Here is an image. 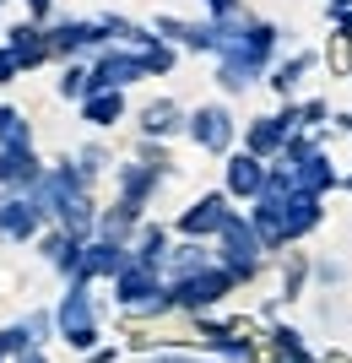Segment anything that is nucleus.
Instances as JSON below:
<instances>
[{"instance_id":"obj_1","label":"nucleus","mask_w":352,"mask_h":363,"mask_svg":"<svg viewBox=\"0 0 352 363\" xmlns=\"http://www.w3.org/2000/svg\"><path fill=\"white\" fill-rule=\"evenodd\" d=\"M217 250H222V272L239 282V277H255V266H261V239H255V228H249V217L228 212V223L217 228Z\"/></svg>"},{"instance_id":"obj_2","label":"nucleus","mask_w":352,"mask_h":363,"mask_svg":"<svg viewBox=\"0 0 352 363\" xmlns=\"http://www.w3.org/2000/svg\"><path fill=\"white\" fill-rule=\"evenodd\" d=\"M233 293V277L222 272V266H200V272L179 277L169 288V303L174 309H190V315H200V309H212V303H222Z\"/></svg>"},{"instance_id":"obj_3","label":"nucleus","mask_w":352,"mask_h":363,"mask_svg":"<svg viewBox=\"0 0 352 363\" xmlns=\"http://www.w3.org/2000/svg\"><path fill=\"white\" fill-rule=\"evenodd\" d=\"M55 325H60L65 347L76 352H92V342H98V320H92V298L81 282H71V293L60 298V309H55Z\"/></svg>"},{"instance_id":"obj_4","label":"nucleus","mask_w":352,"mask_h":363,"mask_svg":"<svg viewBox=\"0 0 352 363\" xmlns=\"http://www.w3.org/2000/svg\"><path fill=\"white\" fill-rule=\"evenodd\" d=\"M147 76V65H141V55H125V49H108L103 60L87 71V92H125L130 82H141Z\"/></svg>"},{"instance_id":"obj_5","label":"nucleus","mask_w":352,"mask_h":363,"mask_svg":"<svg viewBox=\"0 0 352 363\" xmlns=\"http://www.w3.org/2000/svg\"><path fill=\"white\" fill-rule=\"evenodd\" d=\"M276 174H282V168H276ZM288 184H293V196H314V201H320L325 190L336 184V168H331V157H325L320 147H309L304 157L288 168Z\"/></svg>"},{"instance_id":"obj_6","label":"nucleus","mask_w":352,"mask_h":363,"mask_svg":"<svg viewBox=\"0 0 352 363\" xmlns=\"http://www.w3.org/2000/svg\"><path fill=\"white\" fill-rule=\"evenodd\" d=\"M190 141H195V147H206V152H228V147H233V114H228L222 104L195 108V114H190Z\"/></svg>"},{"instance_id":"obj_7","label":"nucleus","mask_w":352,"mask_h":363,"mask_svg":"<svg viewBox=\"0 0 352 363\" xmlns=\"http://www.w3.org/2000/svg\"><path fill=\"white\" fill-rule=\"evenodd\" d=\"M6 55H11V65H16V76L22 71H33V65H44L49 60V38H44V28L38 22H16L11 33H6Z\"/></svg>"},{"instance_id":"obj_8","label":"nucleus","mask_w":352,"mask_h":363,"mask_svg":"<svg viewBox=\"0 0 352 363\" xmlns=\"http://www.w3.org/2000/svg\"><path fill=\"white\" fill-rule=\"evenodd\" d=\"M125 250L120 244H103V239H81V255H76V277H71V282H81V288H87L92 277H114L125 266Z\"/></svg>"},{"instance_id":"obj_9","label":"nucleus","mask_w":352,"mask_h":363,"mask_svg":"<svg viewBox=\"0 0 352 363\" xmlns=\"http://www.w3.org/2000/svg\"><path fill=\"white\" fill-rule=\"evenodd\" d=\"M228 196H200L195 206H184V217H179V233L184 239H212L217 228L228 223Z\"/></svg>"},{"instance_id":"obj_10","label":"nucleus","mask_w":352,"mask_h":363,"mask_svg":"<svg viewBox=\"0 0 352 363\" xmlns=\"http://www.w3.org/2000/svg\"><path fill=\"white\" fill-rule=\"evenodd\" d=\"M261 212H266V206H261ZM271 217H276L282 244H288V239H304L309 228H320V201H314V196H288Z\"/></svg>"},{"instance_id":"obj_11","label":"nucleus","mask_w":352,"mask_h":363,"mask_svg":"<svg viewBox=\"0 0 352 363\" xmlns=\"http://www.w3.org/2000/svg\"><path fill=\"white\" fill-rule=\"evenodd\" d=\"M157 293H163L157 272H147V266H136V260H125L120 272H114V298H120L125 309H141V303L157 298Z\"/></svg>"},{"instance_id":"obj_12","label":"nucleus","mask_w":352,"mask_h":363,"mask_svg":"<svg viewBox=\"0 0 352 363\" xmlns=\"http://www.w3.org/2000/svg\"><path fill=\"white\" fill-rule=\"evenodd\" d=\"M261 184H266V163H261V157H249V152H233V157H228V190H222V196L255 201V196H261Z\"/></svg>"},{"instance_id":"obj_13","label":"nucleus","mask_w":352,"mask_h":363,"mask_svg":"<svg viewBox=\"0 0 352 363\" xmlns=\"http://www.w3.org/2000/svg\"><path fill=\"white\" fill-rule=\"evenodd\" d=\"M38 223H44V217L33 212V201H22V196H0V233H6V239H33V233H38Z\"/></svg>"},{"instance_id":"obj_14","label":"nucleus","mask_w":352,"mask_h":363,"mask_svg":"<svg viewBox=\"0 0 352 363\" xmlns=\"http://www.w3.org/2000/svg\"><path fill=\"white\" fill-rule=\"evenodd\" d=\"M44 179V168H38V157L33 152H0V184H16V196L28 201L33 184Z\"/></svg>"},{"instance_id":"obj_15","label":"nucleus","mask_w":352,"mask_h":363,"mask_svg":"<svg viewBox=\"0 0 352 363\" xmlns=\"http://www.w3.org/2000/svg\"><path fill=\"white\" fill-rule=\"evenodd\" d=\"M49 55H76L87 44H103V28L98 22H60V28H49Z\"/></svg>"},{"instance_id":"obj_16","label":"nucleus","mask_w":352,"mask_h":363,"mask_svg":"<svg viewBox=\"0 0 352 363\" xmlns=\"http://www.w3.org/2000/svg\"><path fill=\"white\" fill-rule=\"evenodd\" d=\"M55 223H60L71 239H87V228H92V201H87V190H71V196L55 206Z\"/></svg>"},{"instance_id":"obj_17","label":"nucleus","mask_w":352,"mask_h":363,"mask_svg":"<svg viewBox=\"0 0 352 363\" xmlns=\"http://www.w3.org/2000/svg\"><path fill=\"white\" fill-rule=\"evenodd\" d=\"M125 255L136 260V266H147V272H163V255H169V233H163V228H141L136 250H125Z\"/></svg>"},{"instance_id":"obj_18","label":"nucleus","mask_w":352,"mask_h":363,"mask_svg":"<svg viewBox=\"0 0 352 363\" xmlns=\"http://www.w3.org/2000/svg\"><path fill=\"white\" fill-rule=\"evenodd\" d=\"M0 152H33V130L11 104H0Z\"/></svg>"},{"instance_id":"obj_19","label":"nucleus","mask_w":352,"mask_h":363,"mask_svg":"<svg viewBox=\"0 0 352 363\" xmlns=\"http://www.w3.org/2000/svg\"><path fill=\"white\" fill-rule=\"evenodd\" d=\"M81 114H87L92 125L125 120V92H87V98H81Z\"/></svg>"},{"instance_id":"obj_20","label":"nucleus","mask_w":352,"mask_h":363,"mask_svg":"<svg viewBox=\"0 0 352 363\" xmlns=\"http://www.w3.org/2000/svg\"><path fill=\"white\" fill-rule=\"evenodd\" d=\"M130 228H136V206H125V201H120L114 212H103V217H98V239H103V244H120V250H125Z\"/></svg>"},{"instance_id":"obj_21","label":"nucleus","mask_w":352,"mask_h":363,"mask_svg":"<svg viewBox=\"0 0 352 363\" xmlns=\"http://www.w3.org/2000/svg\"><path fill=\"white\" fill-rule=\"evenodd\" d=\"M163 179V163H141V168H125V206H136L141 212V201H147V190Z\"/></svg>"},{"instance_id":"obj_22","label":"nucleus","mask_w":352,"mask_h":363,"mask_svg":"<svg viewBox=\"0 0 352 363\" xmlns=\"http://www.w3.org/2000/svg\"><path fill=\"white\" fill-rule=\"evenodd\" d=\"M44 255H49V266H55V272L76 277V255H81V239H71V233H55V239L44 244Z\"/></svg>"},{"instance_id":"obj_23","label":"nucleus","mask_w":352,"mask_h":363,"mask_svg":"<svg viewBox=\"0 0 352 363\" xmlns=\"http://www.w3.org/2000/svg\"><path fill=\"white\" fill-rule=\"evenodd\" d=\"M200 266H206V250H200L195 239H190V244H179V250H169V255H163V272H174V277H190V272H200Z\"/></svg>"},{"instance_id":"obj_24","label":"nucleus","mask_w":352,"mask_h":363,"mask_svg":"<svg viewBox=\"0 0 352 363\" xmlns=\"http://www.w3.org/2000/svg\"><path fill=\"white\" fill-rule=\"evenodd\" d=\"M282 141H288V130H282L276 120H261L255 130H249V157H261V163H266V152H276Z\"/></svg>"},{"instance_id":"obj_25","label":"nucleus","mask_w":352,"mask_h":363,"mask_svg":"<svg viewBox=\"0 0 352 363\" xmlns=\"http://www.w3.org/2000/svg\"><path fill=\"white\" fill-rule=\"evenodd\" d=\"M217 82H222V87L228 92H244V87H255V82H261V71H255V65H244V60H222V71H217Z\"/></svg>"},{"instance_id":"obj_26","label":"nucleus","mask_w":352,"mask_h":363,"mask_svg":"<svg viewBox=\"0 0 352 363\" xmlns=\"http://www.w3.org/2000/svg\"><path fill=\"white\" fill-rule=\"evenodd\" d=\"M206 347L222 352L228 363H249V358H255V347H249V342H239V336H228V331H206Z\"/></svg>"},{"instance_id":"obj_27","label":"nucleus","mask_w":352,"mask_h":363,"mask_svg":"<svg viewBox=\"0 0 352 363\" xmlns=\"http://www.w3.org/2000/svg\"><path fill=\"white\" fill-rule=\"evenodd\" d=\"M141 125H147V136H169L174 125H179V108H174L169 98H157V104L141 114Z\"/></svg>"},{"instance_id":"obj_28","label":"nucleus","mask_w":352,"mask_h":363,"mask_svg":"<svg viewBox=\"0 0 352 363\" xmlns=\"http://www.w3.org/2000/svg\"><path fill=\"white\" fill-rule=\"evenodd\" d=\"M309 65H314V55H293L288 65H276V76H271V87H276V92H293V82H298V76H304Z\"/></svg>"},{"instance_id":"obj_29","label":"nucleus","mask_w":352,"mask_h":363,"mask_svg":"<svg viewBox=\"0 0 352 363\" xmlns=\"http://www.w3.org/2000/svg\"><path fill=\"white\" fill-rule=\"evenodd\" d=\"M60 98H87V71H76V65H71V71L60 76Z\"/></svg>"},{"instance_id":"obj_30","label":"nucleus","mask_w":352,"mask_h":363,"mask_svg":"<svg viewBox=\"0 0 352 363\" xmlns=\"http://www.w3.org/2000/svg\"><path fill=\"white\" fill-rule=\"evenodd\" d=\"M212 11H217V22H228V16H239L244 6H239V0H212Z\"/></svg>"},{"instance_id":"obj_31","label":"nucleus","mask_w":352,"mask_h":363,"mask_svg":"<svg viewBox=\"0 0 352 363\" xmlns=\"http://www.w3.org/2000/svg\"><path fill=\"white\" fill-rule=\"evenodd\" d=\"M49 6H55V0H28V16H33V22H44Z\"/></svg>"},{"instance_id":"obj_32","label":"nucleus","mask_w":352,"mask_h":363,"mask_svg":"<svg viewBox=\"0 0 352 363\" xmlns=\"http://www.w3.org/2000/svg\"><path fill=\"white\" fill-rule=\"evenodd\" d=\"M0 82H16V65H11V55L0 49Z\"/></svg>"},{"instance_id":"obj_33","label":"nucleus","mask_w":352,"mask_h":363,"mask_svg":"<svg viewBox=\"0 0 352 363\" xmlns=\"http://www.w3.org/2000/svg\"><path fill=\"white\" fill-rule=\"evenodd\" d=\"M87 363H114V352H103V347H92V352H87Z\"/></svg>"},{"instance_id":"obj_34","label":"nucleus","mask_w":352,"mask_h":363,"mask_svg":"<svg viewBox=\"0 0 352 363\" xmlns=\"http://www.w3.org/2000/svg\"><path fill=\"white\" fill-rule=\"evenodd\" d=\"M11 363H44V352L33 347V352H22V358H11Z\"/></svg>"},{"instance_id":"obj_35","label":"nucleus","mask_w":352,"mask_h":363,"mask_svg":"<svg viewBox=\"0 0 352 363\" xmlns=\"http://www.w3.org/2000/svg\"><path fill=\"white\" fill-rule=\"evenodd\" d=\"M152 363H190V358H152Z\"/></svg>"},{"instance_id":"obj_36","label":"nucleus","mask_w":352,"mask_h":363,"mask_svg":"<svg viewBox=\"0 0 352 363\" xmlns=\"http://www.w3.org/2000/svg\"><path fill=\"white\" fill-rule=\"evenodd\" d=\"M347 184H352V179H347Z\"/></svg>"}]
</instances>
